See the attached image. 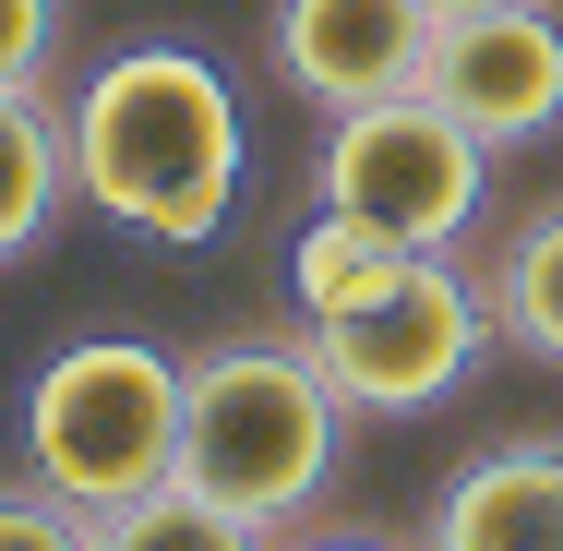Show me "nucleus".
I'll use <instances>...</instances> for the list:
<instances>
[{"label": "nucleus", "instance_id": "obj_5", "mask_svg": "<svg viewBox=\"0 0 563 551\" xmlns=\"http://www.w3.org/2000/svg\"><path fill=\"white\" fill-rule=\"evenodd\" d=\"M300 335H312L336 408L408 420V408H432V396H455V384L479 372V348H492V300H479L467 264L408 252V276H396L384 300H360V312H336V324H300Z\"/></svg>", "mask_w": 563, "mask_h": 551}, {"label": "nucleus", "instance_id": "obj_15", "mask_svg": "<svg viewBox=\"0 0 563 551\" xmlns=\"http://www.w3.org/2000/svg\"><path fill=\"white\" fill-rule=\"evenodd\" d=\"M276 551H396V540H360V528H336V540H276Z\"/></svg>", "mask_w": 563, "mask_h": 551}, {"label": "nucleus", "instance_id": "obj_14", "mask_svg": "<svg viewBox=\"0 0 563 551\" xmlns=\"http://www.w3.org/2000/svg\"><path fill=\"white\" fill-rule=\"evenodd\" d=\"M73 0H0V85H48Z\"/></svg>", "mask_w": 563, "mask_h": 551}, {"label": "nucleus", "instance_id": "obj_8", "mask_svg": "<svg viewBox=\"0 0 563 551\" xmlns=\"http://www.w3.org/2000/svg\"><path fill=\"white\" fill-rule=\"evenodd\" d=\"M420 551H563V443L528 432V443L467 455L444 480V504H432Z\"/></svg>", "mask_w": 563, "mask_h": 551}, {"label": "nucleus", "instance_id": "obj_13", "mask_svg": "<svg viewBox=\"0 0 563 551\" xmlns=\"http://www.w3.org/2000/svg\"><path fill=\"white\" fill-rule=\"evenodd\" d=\"M0 551H97V516H73L60 492H0Z\"/></svg>", "mask_w": 563, "mask_h": 551}, {"label": "nucleus", "instance_id": "obj_16", "mask_svg": "<svg viewBox=\"0 0 563 551\" xmlns=\"http://www.w3.org/2000/svg\"><path fill=\"white\" fill-rule=\"evenodd\" d=\"M455 12H504V0H432V24H455Z\"/></svg>", "mask_w": 563, "mask_h": 551}, {"label": "nucleus", "instance_id": "obj_2", "mask_svg": "<svg viewBox=\"0 0 563 551\" xmlns=\"http://www.w3.org/2000/svg\"><path fill=\"white\" fill-rule=\"evenodd\" d=\"M336 420L347 408L312 335H228L180 360V480L264 540H288V516H312V492L336 480Z\"/></svg>", "mask_w": 563, "mask_h": 551}, {"label": "nucleus", "instance_id": "obj_7", "mask_svg": "<svg viewBox=\"0 0 563 551\" xmlns=\"http://www.w3.org/2000/svg\"><path fill=\"white\" fill-rule=\"evenodd\" d=\"M276 73L312 109H372L432 73V0H276Z\"/></svg>", "mask_w": 563, "mask_h": 551}, {"label": "nucleus", "instance_id": "obj_12", "mask_svg": "<svg viewBox=\"0 0 563 551\" xmlns=\"http://www.w3.org/2000/svg\"><path fill=\"white\" fill-rule=\"evenodd\" d=\"M97 551H276V540H264V528H240L228 504H205L192 480H156L144 504L97 516Z\"/></svg>", "mask_w": 563, "mask_h": 551}, {"label": "nucleus", "instance_id": "obj_10", "mask_svg": "<svg viewBox=\"0 0 563 551\" xmlns=\"http://www.w3.org/2000/svg\"><path fill=\"white\" fill-rule=\"evenodd\" d=\"M408 276V240L372 217H347V205H312V228L288 240V300H300V324H336L360 300H384Z\"/></svg>", "mask_w": 563, "mask_h": 551}, {"label": "nucleus", "instance_id": "obj_1", "mask_svg": "<svg viewBox=\"0 0 563 551\" xmlns=\"http://www.w3.org/2000/svg\"><path fill=\"white\" fill-rule=\"evenodd\" d=\"M60 120H73V192H85L97 217L144 228V240H168V252H192V240L228 228L252 132H240V97H228V73L205 48L144 36V48L97 60V85Z\"/></svg>", "mask_w": 563, "mask_h": 551}, {"label": "nucleus", "instance_id": "obj_9", "mask_svg": "<svg viewBox=\"0 0 563 551\" xmlns=\"http://www.w3.org/2000/svg\"><path fill=\"white\" fill-rule=\"evenodd\" d=\"M73 205V120L48 85H0V264H24Z\"/></svg>", "mask_w": 563, "mask_h": 551}, {"label": "nucleus", "instance_id": "obj_11", "mask_svg": "<svg viewBox=\"0 0 563 551\" xmlns=\"http://www.w3.org/2000/svg\"><path fill=\"white\" fill-rule=\"evenodd\" d=\"M479 300H492V335H504V348H528V360L563 372V205H540V217L504 228Z\"/></svg>", "mask_w": 563, "mask_h": 551}, {"label": "nucleus", "instance_id": "obj_6", "mask_svg": "<svg viewBox=\"0 0 563 551\" xmlns=\"http://www.w3.org/2000/svg\"><path fill=\"white\" fill-rule=\"evenodd\" d=\"M492 156L504 144H552L563 132V12L552 0H504V12H455L432 24V73H420Z\"/></svg>", "mask_w": 563, "mask_h": 551}, {"label": "nucleus", "instance_id": "obj_4", "mask_svg": "<svg viewBox=\"0 0 563 551\" xmlns=\"http://www.w3.org/2000/svg\"><path fill=\"white\" fill-rule=\"evenodd\" d=\"M312 192L347 205V217H372V228H396L408 252H455L479 228V192H492V144L432 85H408V97H372V109L324 120Z\"/></svg>", "mask_w": 563, "mask_h": 551}, {"label": "nucleus", "instance_id": "obj_3", "mask_svg": "<svg viewBox=\"0 0 563 551\" xmlns=\"http://www.w3.org/2000/svg\"><path fill=\"white\" fill-rule=\"evenodd\" d=\"M24 480L73 516H120L180 480V360L144 335H85L24 384Z\"/></svg>", "mask_w": 563, "mask_h": 551}]
</instances>
